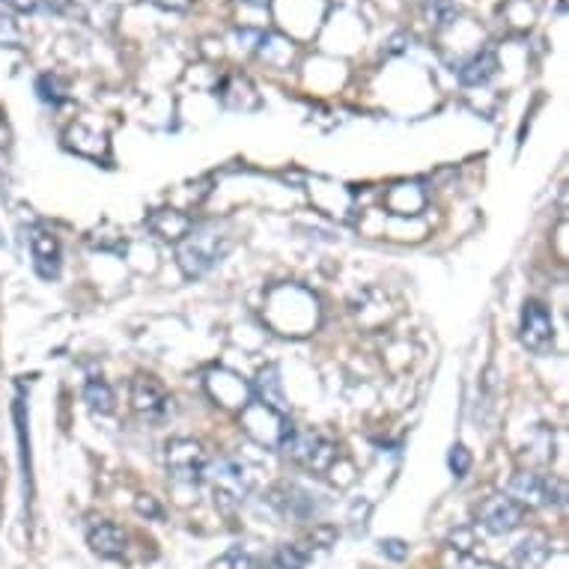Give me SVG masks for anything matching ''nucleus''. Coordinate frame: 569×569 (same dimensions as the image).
Instances as JSON below:
<instances>
[{
	"instance_id": "0eeeda50",
	"label": "nucleus",
	"mask_w": 569,
	"mask_h": 569,
	"mask_svg": "<svg viewBox=\"0 0 569 569\" xmlns=\"http://www.w3.org/2000/svg\"><path fill=\"white\" fill-rule=\"evenodd\" d=\"M164 459H168V471L177 483H200L206 466H209L203 448H200V441L191 439L170 441Z\"/></svg>"
},
{
	"instance_id": "7ed1b4c3",
	"label": "nucleus",
	"mask_w": 569,
	"mask_h": 569,
	"mask_svg": "<svg viewBox=\"0 0 569 569\" xmlns=\"http://www.w3.org/2000/svg\"><path fill=\"white\" fill-rule=\"evenodd\" d=\"M280 448L296 466L308 471H328L337 462V445L317 430H290Z\"/></svg>"
},
{
	"instance_id": "5701e85b",
	"label": "nucleus",
	"mask_w": 569,
	"mask_h": 569,
	"mask_svg": "<svg viewBox=\"0 0 569 569\" xmlns=\"http://www.w3.org/2000/svg\"><path fill=\"white\" fill-rule=\"evenodd\" d=\"M227 563H230V569H269V563H262L260 558H253L248 551H233Z\"/></svg>"
},
{
	"instance_id": "39448f33",
	"label": "nucleus",
	"mask_w": 569,
	"mask_h": 569,
	"mask_svg": "<svg viewBox=\"0 0 569 569\" xmlns=\"http://www.w3.org/2000/svg\"><path fill=\"white\" fill-rule=\"evenodd\" d=\"M510 498L519 507L563 505V483L533 475V471H522V475H516L510 480Z\"/></svg>"
},
{
	"instance_id": "bb28decb",
	"label": "nucleus",
	"mask_w": 569,
	"mask_h": 569,
	"mask_svg": "<svg viewBox=\"0 0 569 569\" xmlns=\"http://www.w3.org/2000/svg\"><path fill=\"white\" fill-rule=\"evenodd\" d=\"M156 7H164V10H186L191 0H152Z\"/></svg>"
},
{
	"instance_id": "4468645a",
	"label": "nucleus",
	"mask_w": 569,
	"mask_h": 569,
	"mask_svg": "<svg viewBox=\"0 0 569 569\" xmlns=\"http://www.w3.org/2000/svg\"><path fill=\"white\" fill-rule=\"evenodd\" d=\"M385 206L393 216H418L423 209V191L418 186H393L385 197Z\"/></svg>"
},
{
	"instance_id": "423d86ee",
	"label": "nucleus",
	"mask_w": 569,
	"mask_h": 569,
	"mask_svg": "<svg viewBox=\"0 0 569 569\" xmlns=\"http://www.w3.org/2000/svg\"><path fill=\"white\" fill-rule=\"evenodd\" d=\"M519 337H522L525 349H531L533 355L551 352V346H555V322H551L549 308L542 301H525Z\"/></svg>"
},
{
	"instance_id": "cd10ccee",
	"label": "nucleus",
	"mask_w": 569,
	"mask_h": 569,
	"mask_svg": "<svg viewBox=\"0 0 569 569\" xmlns=\"http://www.w3.org/2000/svg\"><path fill=\"white\" fill-rule=\"evenodd\" d=\"M244 3H251V7H266V3H271V0H244Z\"/></svg>"
},
{
	"instance_id": "412c9836",
	"label": "nucleus",
	"mask_w": 569,
	"mask_h": 569,
	"mask_svg": "<svg viewBox=\"0 0 569 569\" xmlns=\"http://www.w3.org/2000/svg\"><path fill=\"white\" fill-rule=\"evenodd\" d=\"M19 12H60L69 0H7Z\"/></svg>"
},
{
	"instance_id": "a878e982",
	"label": "nucleus",
	"mask_w": 569,
	"mask_h": 569,
	"mask_svg": "<svg viewBox=\"0 0 569 569\" xmlns=\"http://www.w3.org/2000/svg\"><path fill=\"white\" fill-rule=\"evenodd\" d=\"M138 510H140V513L152 516V519H161V507L156 505V501H152L150 495H140V498H138Z\"/></svg>"
},
{
	"instance_id": "f3484780",
	"label": "nucleus",
	"mask_w": 569,
	"mask_h": 569,
	"mask_svg": "<svg viewBox=\"0 0 569 569\" xmlns=\"http://www.w3.org/2000/svg\"><path fill=\"white\" fill-rule=\"evenodd\" d=\"M150 227L161 239H182V236L191 230V221H188L182 212H173V209H161L150 218Z\"/></svg>"
},
{
	"instance_id": "20e7f679",
	"label": "nucleus",
	"mask_w": 569,
	"mask_h": 569,
	"mask_svg": "<svg viewBox=\"0 0 569 569\" xmlns=\"http://www.w3.org/2000/svg\"><path fill=\"white\" fill-rule=\"evenodd\" d=\"M242 423L244 432L251 436L253 441H260V445H283L287 436H290V420L287 415L278 409H271L266 402H248L242 409Z\"/></svg>"
},
{
	"instance_id": "1a4fd4ad",
	"label": "nucleus",
	"mask_w": 569,
	"mask_h": 569,
	"mask_svg": "<svg viewBox=\"0 0 569 569\" xmlns=\"http://www.w3.org/2000/svg\"><path fill=\"white\" fill-rule=\"evenodd\" d=\"M269 505L278 510L283 519H310V516H317V501H313V495L305 492L301 486H278V489H271L269 495Z\"/></svg>"
},
{
	"instance_id": "c85d7f7f",
	"label": "nucleus",
	"mask_w": 569,
	"mask_h": 569,
	"mask_svg": "<svg viewBox=\"0 0 569 569\" xmlns=\"http://www.w3.org/2000/svg\"><path fill=\"white\" fill-rule=\"evenodd\" d=\"M471 569H498V567H492V563H477V567H471Z\"/></svg>"
},
{
	"instance_id": "6e6552de",
	"label": "nucleus",
	"mask_w": 569,
	"mask_h": 569,
	"mask_svg": "<svg viewBox=\"0 0 569 569\" xmlns=\"http://www.w3.org/2000/svg\"><path fill=\"white\" fill-rule=\"evenodd\" d=\"M477 522L495 537H505V533L516 531L522 525V507L516 505L510 495H492L477 507Z\"/></svg>"
},
{
	"instance_id": "a211bd4d",
	"label": "nucleus",
	"mask_w": 569,
	"mask_h": 569,
	"mask_svg": "<svg viewBox=\"0 0 569 569\" xmlns=\"http://www.w3.org/2000/svg\"><path fill=\"white\" fill-rule=\"evenodd\" d=\"M257 393H260V402H266L271 409L283 411V391H280V379L274 367L262 370L260 379H257Z\"/></svg>"
},
{
	"instance_id": "f8f14e48",
	"label": "nucleus",
	"mask_w": 569,
	"mask_h": 569,
	"mask_svg": "<svg viewBox=\"0 0 569 569\" xmlns=\"http://www.w3.org/2000/svg\"><path fill=\"white\" fill-rule=\"evenodd\" d=\"M209 391L227 409H244L248 406V385L233 373H212Z\"/></svg>"
},
{
	"instance_id": "9d476101",
	"label": "nucleus",
	"mask_w": 569,
	"mask_h": 569,
	"mask_svg": "<svg viewBox=\"0 0 569 569\" xmlns=\"http://www.w3.org/2000/svg\"><path fill=\"white\" fill-rule=\"evenodd\" d=\"M131 406H134V411H140L143 418L159 420L168 415L170 397L156 379H150V376H138L134 385H131Z\"/></svg>"
},
{
	"instance_id": "aec40b11",
	"label": "nucleus",
	"mask_w": 569,
	"mask_h": 569,
	"mask_svg": "<svg viewBox=\"0 0 569 569\" xmlns=\"http://www.w3.org/2000/svg\"><path fill=\"white\" fill-rule=\"evenodd\" d=\"M84 400H87V406H90V409H93V411H102V415H108V411L113 409L111 385L102 382V379H93V382H87Z\"/></svg>"
},
{
	"instance_id": "6ab92c4d",
	"label": "nucleus",
	"mask_w": 569,
	"mask_h": 569,
	"mask_svg": "<svg viewBox=\"0 0 569 569\" xmlns=\"http://www.w3.org/2000/svg\"><path fill=\"white\" fill-rule=\"evenodd\" d=\"M308 558H310V551L301 549L299 542H296V546H280V549L274 551V558H271L269 567L271 569H305L308 567Z\"/></svg>"
},
{
	"instance_id": "f257e3e1",
	"label": "nucleus",
	"mask_w": 569,
	"mask_h": 569,
	"mask_svg": "<svg viewBox=\"0 0 569 569\" xmlns=\"http://www.w3.org/2000/svg\"><path fill=\"white\" fill-rule=\"evenodd\" d=\"M203 480L212 486V495H216V501L224 510H233L239 507L253 492V486H257V468L248 466L244 459L236 457H224L212 462V466H206Z\"/></svg>"
},
{
	"instance_id": "f03ea898",
	"label": "nucleus",
	"mask_w": 569,
	"mask_h": 569,
	"mask_svg": "<svg viewBox=\"0 0 569 569\" xmlns=\"http://www.w3.org/2000/svg\"><path fill=\"white\" fill-rule=\"evenodd\" d=\"M227 251V236L218 233V224H200L191 227L182 242H179L177 260L179 269L186 271L188 278H200L212 269Z\"/></svg>"
},
{
	"instance_id": "393cba45",
	"label": "nucleus",
	"mask_w": 569,
	"mask_h": 569,
	"mask_svg": "<svg viewBox=\"0 0 569 569\" xmlns=\"http://www.w3.org/2000/svg\"><path fill=\"white\" fill-rule=\"evenodd\" d=\"M379 549H382V555H388L391 560H406V555H409V546L402 540H382L379 542Z\"/></svg>"
},
{
	"instance_id": "b1692460",
	"label": "nucleus",
	"mask_w": 569,
	"mask_h": 569,
	"mask_svg": "<svg viewBox=\"0 0 569 569\" xmlns=\"http://www.w3.org/2000/svg\"><path fill=\"white\" fill-rule=\"evenodd\" d=\"M37 87H39V99H42V102L57 104V102H60V99H63V93H60V87H57V78L42 76V78H39Z\"/></svg>"
},
{
	"instance_id": "dca6fc26",
	"label": "nucleus",
	"mask_w": 569,
	"mask_h": 569,
	"mask_svg": "<svg viewBox=\"0 0 569 569\" xmlns=\"http://www.w3.org/2000/svg\"><path fill=\"white\" fill-rule=\"evenodd\" d=\"M549 560V546L540 537H528L513 551V569H542Z\"/></svg>"
},
{
	"instance_id": "4be33fe9",
	"label": "nucleus",
	"mask_w": 569,
	"mask_h": 569,
	"mask_svg": "<svg viewBox=\"0 0 569 569\" xmlns=\"http://www.w3.org/2000/svg\"><path fill=\"white\" fill-rule=\"evenodd\" d=\"M448 466L450 471L457 477H466L468 475V468H471V453H468L462 445H457V448L450 450V457H448Z\"/></svg>"
},
{
	"instance_id": "9b49d317",
	"label": "nucleus",
	"mask_w": 569,
	"mask_h": 569,
	"mask_svg": "<svg viewBox=\"0 0 569 569\" xmlns=\"http://www.w3.org/2000/svg\"><path fill=\"white\" fill-rule=\"evenodd\" d=\"M30 251H33V266L37 274L46 280H54L60 274V242L48 230H33L30 236Z\"/></svg>"
},
{
	"instance_id": "ddd939ff",
	"label": "nucleus",
	"mask_w": 569,
	"mask_h": 569,
	"mask_svg": "<svg viewBox=\"0 0 569 569\" xmlns=\"http://www.w3.org/2000/svg\"><path fill=\"white\" fill-rule=\"evenodd\" d=\"M90 549H93L99 558H122V555H126V533L111 522L96 525L93 531H90Z\"/></svg>"
},
{
	"instance_id": "2eb2a0df",
	"label": "nucleus",
	"mask_w": 569,
	"mask_h": 569,
	"mask_svg": "<svg viewBox=\"0 0 569 569\" xmlns=\"http://www.w3.org/2000/svg\"><path fill=\"white\" fill-rule=\"evenodd\" d=\"M495 69H498V60H495L492 51H480V54L471 57V60L459 69V81L468 87L486 84V81L495 76Z\"/></svg>"
}]
</instances>
